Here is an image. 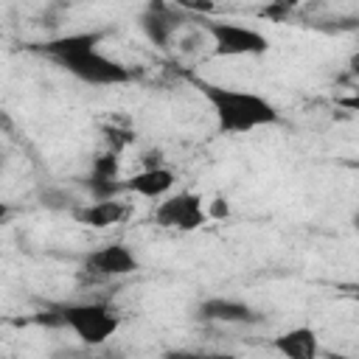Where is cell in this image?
I'll list each match as a JSON object with an SVG mask.
<instances>
[{
  "mask_svg": "<svg viewBox=\"0 0 359 359\" xmlns=\"http://www.w3.org/2000/svg\"><path fill=\"white\" fill-rule=\"evenodd\" d=\"M272 348L283 359H320V337L309 325L289 328L272 339Z\"/></svg>",
  "mask_w": 359,
  "mask_h": 359,
  "instance_id": "8",
  "label": "cell"
},
{
  "mask_svg": "<svg viewBox=\"0 0 359 359\" xmlns=\"http://www.w3.org/2000/svg\"><path fill=\"white\" fill-rule=\"evenodd\" d=\"M101 39H104V31H81V34H65V36L39 42L34 45V50L48 56L50 62H56L62 70H67L84 84L112 87V84L132 81V70L123 62L109 59L107 53L98 50Z\"/></svg>",
  "mask_w": 359,
  "mask_h": 359,
  "instance_id": "1",
  "label": "cell"
},
{
  "mask_svg": "<svg viewBox=\"0 0 359 359\" xmlns=\"http://www.w3.org/2000/svg\"><path fill=\"white\" fill-rule=\"evenodd\" d=\"M70 216H73L79 224H84V227L104 230V227L121 224V222L129 216V205L121 202V199H109V202H84V205H79Z\"/></svg>",
  "mask_w": 359,
  "mask_h": 359,
  "instance_id": "9",
  "label": "cell"
},
{
  "mask_svg": "<svg viewBox=\"0 0 359 359\" xmlns=\"http://www.w3.org/2000/svg\"><path fill=\"white\" fill-rule=\"evenodd\" d=\"M121 320L104 303H65V328H70L84 345H104Z\"/></svg>",
  "mask_w": 359,
  "mask_h": 359,
  "instance_id": "3",
  "label": "cell"
},
{
  "mask_svg": "<svg viewBox=\"0 0 359 359\" xmlns=\"http://www.w3.org/2000/svg\"><path fill=\"white\" fill-rule=\"evenodd\" d=\"M353 230H356V233H359V213H356V216H353Z\"/></svg>",
  "mask_w": 359,
  "mask_h": 359,
  "instance_id": "21",
  "label": "cell"
},
{
  "mask_svg": "<svg viewBox=\"0 0 359 359\" xmlns=\"http://www.w3.org/2000/svg\"><path fill=\"white\" fill-rule=\"evenodd\" d=\"M205 222H208V210L202 205V196L194 194V191L171 194L154 210V224H160L165 230L191 233V230H199Z\"/></svg>",
  "mask_w": 359,
  "mask_h": 359,
  "instance_id": "5",
  "label": "cell"
},
{
  "mask_svg": "<svg viewBox=\"0 0 359 359\" xmlns=\"http://www.w3.org/2000/svg\"><path fill=\"white\" fill-rule=\"evenodd\" d=\"M325 359H353V356H348V353H325Z\"/></svg>",
  "mask_w": 359,
  "mask_h": 359,
  "instance_id": "20",
  "label": "cell"
},
{
  "mask_svg": "<svg viewBox=\"0 0 359 359\" xmlns=\"http://www.w3.org/2000/svg\"><path fill=\"white\" fill-rule=\"evenodd\" d=\"M118 171H121V163H118V151H104L93 160L90 165V174L95 177H104V180H118Z\"/></svg>",
  "mask_w": 359,
  "mask_h": 359,
  "instance_id": "13",
  "label": "cell"
},
{
  "mask_svg": "<svg viewBox=\"0 0 359 359\" xmlns=\"http://www.w3.org/2000/svg\"><path fill=\"white\" fill-rule=\"evenodd\" d=\"M337 104H339V107H345V109H351V112H359V87H356L351 95H342Z\"/></svg>",
  "mask_w": 359,
  "mask_h": 359,
  "instance_id": "17",
  "label": "cell"
},
{
  "mask_svg": "<svg viewBox=\"0 0 359 359\" xmlns=\"http://www.w3.org/2000/svg\"><path fill=\"white\" fill-rule=\"evenodd\" d=\"M351 73H353V76H359V53H353V56H351Z\"/></svg>",
  "mask_w": 359,
  "mask_h": 359,
  "instance_id": "19",
  "label": "cell"
},
{
  "mask_svg": "<svg viewBox=\"0 0 359 359\" xmlns=\"http://www.w3.org/2000/svg\"><path fill=\"white\" fill-rule=\"evenodd\" d=\"M174 171L171 168H140L137 174H132L129 180H123L126 191L137 194V196H146V199H160L165 196L171 188H174Z\"/></svg>",
  "mask_w": 359,
  "mask_h": 359,
  "instance_id": "11",
  "label": "cell"
},
{
  "mask_svg": "<svg viewBox=\"0 0 359 359\" xmlns=\"http://www.w3.org/2000/svg\"><path fill=\"white\" fill-rule=\"evenodd\" d=\"M210 216H216V219H222V216H227V202H224V199H213V208H210Z\"/></svg>",
  "mask_w": 359,
  "mask_h": 359,
  "instance_id": "18",
  "label": "cell"
},
{
  "mask_svg": "<svg viewBox=\"0 0 359 359\" xmlns=\"http://www.w3.org/2000/svg\"><path fill=\"white\" fill-rule=\"evenodd\" d=\"M194 84L208 98V104L216 115V126L224 135H244V132H252L261 126L280 123L278 107L258 93L222 87V84H210V81H199V79Z\"/></svg>",
  "mask_w": 359,
  "mask_h": 359,
  "instance_id": "2",
  "label": "cell"
},
{
  "mask_svg": "<svg viewBox=\"0 0 359 359\" xmlns=\"http://www.w3.org/2000/svg\"><path fill=\"white\" fill-rule=\"evenodd\" d=\"M216 56H261L269 50V39L250 25L230 20H202Z\"/></svg>",
  "mask_w": 359,
  "mask_h": 359,
  "instance_id": "4",
  "label": "cell"
},
{
  "mask_svg": "<svg viewBox=\"0 0 359 359\" xmlns=\"http://www.w3.org/2000/svg\"><path fill=\"white\" fill-rule=\"evenodd\" d=\"M289 11H292V6H289V3H275V6H266V8H264V17H269V20H278V22H283Z\"/></svg>",
  "mask_w": 359,
  "mask_h": 359,
  "instance_id": "16",
  "label": "cell"
},
{
  "mask_svg": "<svg viewBox=\"0 0 359 359\" xmlns=\"http://www.w3.org/2000/svg\"><path fill=\"white\" fill-rule=\"evenodd\" d=\"M140 25H143L146 36H149L157 48H168L171 36L180 31L182 22L177 20V14H174L165 3H149V8H146L143 17H140Z\"/></svg>",
  "mask_w": 359,
  "mask_h": 359,
  "instance_id": "10",
  "label": "cell"
},
{
  "mask_svg": "<svg viewBox=\"0 0 359 359\" xmlns=\"http://www.w3.org/2000/svg\"><path fill=\"white\" fill-rule=\"evenodd\" d=\"M42 205H45V208H53V210H70V213L79 208V202H76L73 194H67V191H53V188L42 191Z\"/></svg>",
  "mask_w": 359,
  "mask_h": 359,
  "instance_id": "14",
  "label": "cell"
},
{
  "mask_svg": "<svg viewBox=\"0 0 359 359\" xmlns=\"http://www.w3.org/2000/svg\"><path fill=\"white\" fill-rule=\"evenodd\" d=\"M163 359H236L233 353H219V351H165Z\"/></svg>",
  "mask_w": 359,
  "mask_h": 359,
  "instance_id": "15",
  "label": "cell"
},
{
  "mask_svg": "<svg viewBox=\"0 0 359 359\" xmlns=\"http://www.w3.org/2000/svg\"><path fill=\"white\" fill-rule=\"evenodd\" d=\"M84 269L98 278H121L137 272V258L123 244H107L90 255H84Z\"/></svg>",
  "mask_w": 359,
  "mask_h": 359,
  "instance_id": "6",
  "label": "cell"
},
{
  "mask_svg": "<svg viewBox=\"0 0 359 359\" xmlns=\"http://www.w3.org/2000/svg\"><path fill=\"white\" fill-rule=\"evenodd\" d=\"M84 188L90 191L93 202H109V199H118V194L126 191V185L121 180H104V177H95V174L84 177Z\"/></svg>",
  "mask_w": 359,
  "mask_h": 359,
  "instance_id": "12",
  "label": "cell"
},
{
  "mask_svg": "<svg viewBox=\"0 0 359 359\" xmlns=\"http://www.w3.org/2000/svg\"><path fill=\"white\" fill-rule=\"evenodd\" d=\"M199 320L205 323H224V325H255L264 320V314L241 300H233V297H210L199 306L196 311Z\"/></svg>",
  "mask_w": 359,
  "mask_h": 359,
  "instance_id": "7",
  "label": "cell"
}]
</instances>
